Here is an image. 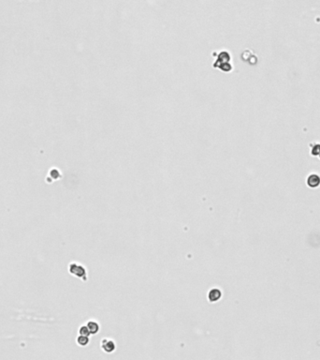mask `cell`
Listing matches in <instances>:
<instances>
[{
  "label": "cell",
  "mask_w": 320,
  "mask_h": 360,
  "mask_svg": "<svg viewBox=\"0 0 320 360\" xmlns=\"http://www.w3.org/2000/svg\"><path fill=\"white\" fill-rule=\"evenodd\" d=\"M77 343L80 346H87V344L89 343V337L79 335V337L77 338Z\"/></svg>",
  "instance_id": "cell-6"
},
{
  "label": "cell",
  "mask_w": 320,
  "mask_h": 360,
  "mask_svg": "<svg viewBox=\"0 0 320 360\" xmlns=\"http://www.w3.org/2000/svg\"><path fill=\"white\" fill-rule=\"evenodd\" d=\"M69 271L70 274H72L75 277L83 279V280L86 279V270L83 266H81L79 264L71 263L69 266Z\"/></svg>",
  "instance_id": "cell-1"
},
{
  "label": "cell",
  "mask_w": 320,
  "mask_h": 360,
  "mask_svg": "<svg viewBox=\"0 0 320 360\" xmlns=\"http://www.w3.org/2000/svg\"><path fill=\"white\" fill-rule=\"evenodd\" d=\"M79 335L89 337L91 334H90L89 330H88V328H87L86 325H82V326L80 327V329H79Z\"/></svg>",
  "instance_id": "cell-7"
},
{
  "label": "cell",
  "mask_w": 320,
  "mask_h": 360,
  "mask_svg": "<svg viewBox=\"0 0 320 360\" xmlns=\"http://www.w3.org/2000/svg\"><path fill=\"white\" fill-rule=\"evenodd\" d=\"M319 157H320V154H319Z\"/></svg>",
  "instance_id": "cell-9"
},
{
  "label": "cell",
  "mask_w": 320,
  "mask_h": 360,
  "mask_svg": "<svg viewBox=\"0 0 320 360\" xmlns=\"http://www.w3.org/2000/svg\"><path fill=\"white\" fill-rule=\"evenodd\" d=\"M221 297H222V291L218 288H213L208 293V300L211 303L217 302Z\"/></svg>",
  "instance_id": "cell-3"
},
{
  "label": "cell",
  "mask_w": 320,
  "mask_h": 360,
  "mask_svg": "<svg viewBox=\"0 0 320 360\" xmlns=\"http://www.w3.org/2000/svg\"><path fill=\"white\" fill-rule=\"evenodd\" d=\"M86 326H87V328H88V330H89V332H90L91 335H96V334H97L98 331H99V329H100V326H99V324H98L97 322H96V321H93V320L88 321L87 324H86Z\"/></svg>",
  "instance_id": "cell-4"
},
{
  "label": "cell",
  "mask_w": 320,
  "mask_h": 360,
  "mask_svg": "<svg viewBox=\"0 0 320 360\" xmlns=\"http://www.w3.org/2000/svg\"><path fill=\"white\" fill-rule=\"evenodd\" d=\"M307 184L311 188H316L320 185V177L317 174H311L307 179Z\"/></svg>",
  "instance_id": "cell-5"
},
{
  "label": "cell",
  "mask_w": 320,
  "mask_h": 360,
  "mask_svg": "<svg viewBox=\"0 0 320 360\" xmlns=\"http://www.w3.org/2000/svg\"><path fill=\"white\" fill-rule=\"evenodd\" d=\"M312 154L315 155V156H317V155L320 154V145H315V146L313 147Z\"/></svg>",
  "instance_id": "cell-8"
},
{
  "label": "cell",
  "mask_w": 320,
  "mask_h": 360,
  "mask_svg": "<svg viewBox=\"0 0 320 360\" xmlns=\"http://www.w3.org/2000/svg\"><path fill=\"white\" fill-rule=\"evenodd\" d=\"M100 345H101L102 350L105 353H108V354H112L113 352L115 351V349H116L115 342L113 340H111V339H107V338H105V339H103L101 341Z\"/></svg>",
  "instance_id": "cell-2"
}]
</instances>
